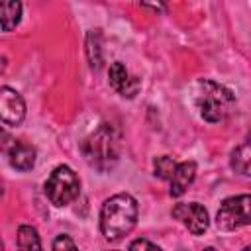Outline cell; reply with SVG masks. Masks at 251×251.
I'll return each mask as SVG.
<instances>
[{"mask_svg":"<svg viewBox=\"0 0 251 251\" xmlns=\"http://www.w3.org/2000/svg\"><path fill=\"white\" fill-rule=\"evenodd\" d=\"M137 222V202L133 196L122 192L114 194L102 204L100 231L108 241H120L126 237Z\"/></svg>","mask_w":251,"mask_h":251,"instance_id":"6da1fadb","label":"cell"},{"mask_svg":"<svg viewBox=\"0 0 251 251\" xmlns=\"http://www.w3.org/2000/svg\"><path fill=\"white\" fill-rule=\"evenodd\" d=\"M231 169L243 176H251V131L231 153Z\"/></svg>","mask_w":251,"mask_h":251,"instance_id":"8fae6325","label":"cell"},{"mask_svg":"<svg viewBox=\"0 0 251 251\" xmlns=\"http://www.w3.org/2000/svg\"><path fill=\"white\" fill-rule=\"evenodd\" d=\"M84 157L90 167L98 171H108L114 167L120 155L118 133L110 124H102L82 145Z\"/></svg>","mask_w":251,"mask_h":251,"instance_id":"3957f363","label":"cell"},{"mask_svg":"<svg viewBox=\"0 0 251 251\" xmlns=\"http://www.w3.org/2000/svg\"><path fill=\"white\" fill-rule=\"evenodd\" d=\"M35 157H37L35 147L29 145V143H25V141H14L12 147H10V151H8V161L18 171H29V169H33Z\"/></svg>","mask_w":251,"mask_h":251,"instance_id":"30bf717a","label":"cell"},{"mask_svg":"<svg viewBox=\"0 0 251 251\" xmlns=\"http://www.w3.org/2000/svg\"><path fill=\"white\" fill-rule=\"evenodd\" d=\"M22 18V2L20 0H0V20L2 29L10 31L20 24Z\"/></svg>","mask_w":251,"mask_h":251,"instance_id":"7c38bea8","label":"cell"},{"mask_svg":"<svg viewBox=\"0 0 251 251\" xmlns=\"http://www.w3.org/2000/svg\"><path fill=\"white\" fill-rule=\"evenodd\" d=\"M196 178V163L194 161H184V163H176V169L171 176V196H182L186 192V188L194 182Z\"/></svg>","mask_w":251,"mask_h":251,"instance_id":"9c48e42d","label":"cell"},{"mask_svg":"<svg viewBox=\"0 0 251 251\" xmlns=\"http://www.w3.org/2000/svg\"><path fill=\"white\" fill-rule=\"evenodd\" d=\"M194 104L202 120L210 124H218V122H224L231 114L235 98L226 86L214 80L202 78L196 82V88H194Z\"/></svg>","mask_w":251,"mask_h":251,"instance_id":"7a4b0ae2","label":"cell"},{"mask_svg":"<svg viewBox=\"0 0 251 251\" xmlns=\"http://www.w3.org/2000/svg\"><path fill=\"white\" fill-rule=\"evenodd\" d=\"M129 249H159L157 243H151L147 239H135L129 243Z\"/></svg>","mask_w":251,"mask_h":251,"instance_id":"2e32d148","label":"cell"},{"mask_svg":"<svg viewBox=\"0 0 251 251\" xmlns=\"http://www.w3.org/2000/svg\"><path fill=\"white\" fill-rule=\"evenodd\" d=\"M216 226L224 231L251 226V194H237L226 198L216 214Z\"/></svg>","mask_w":251,"mask_h":251,"instance_id":"5b68a950","label":"cell"},{"mask_svg":"<svg viewBox=\"0 0 251 251\" xmlns=\"http://www.w3.org/2000/svg\"><path fill=\"white\" fill-rule=\"evenodd\" d=\"M153 167H155V175H157L159 178L171 180V176H173V173H175V169H176V163H175L169 155H163V157H157V159H155Z\"/></svg>","mask_w":251,"mask_h":251,"instance_id":"5bb4252c","label":"cell"},{"mask_svg":"<svg viewBox=\"0 0 251 251\" xmlns=\"http://www.w3.org/2000/svg\"><path fill=\"white\" fill-rule=\"evenodd\" d=\"M78 190H80L78 176L67 165L55 167L53 173L49 175V178L45 180V196L57 208L71 204L78 196Z\"/></svg>","mask_w":251,"mask_h":251,"instance_id":"277c9868","label":"cell"},{"mask_svg":"<svg viewBox=\"0 0 251 251\" xmlns=\"http://www.w3.org/2000/svg\"><path fill=\"white\" fill-rule=\"evenodd\" d=\"M173 218L178 220L190 233L200 235L208 229V212L198 202H180L173 208Z\"/></svg>","mask_w":251,"mask_h":251,"instance_id":"8992f818","label":"cell"},{"mask_svg":"<svg viewBox=\"0 0 251 251\" xmlns=\"http://www.w3.org/2000/svg\"><path fill=\"white\" fill-rule=\"evenodd\" d=\"M53 249L59 251V249H76V243L69 237V235H59L55 241H53Z\"/></svg>","mask_w":251,"mask_h":251,"instance_id":"9a60e30c","label":"cell"},{"mask_svg":"<svg viewBox=\"0 0 251 251\" xmlns=\"http://www.w3.org/2000/svg\"><path fill=\"white\" fill-rule=\"evenodd\" d=\"M18 247L20 249H41L39 235L31 226H20L18 229Z\"/></svg>","mask_w":251,"mask_h":251,"instance_id":"4fadbf2b","label":"cell"},{"mask_svg":"<svg viewBox=\"0 0 251 251\" xmlns=\"http://www.w3.org/2000/svg\"><path fill=\"white\" fill-rule=\"evenodd\" d=\"M108 82L114 90H118L124 98H133L137 92H139V78L129 75V71L118 61V63H112L110 71H108Z\"/></svg>","mask_w":251,"mask_h":251,"instance_id":"ba28073f","label":"cell"},{"mask_svg":"<svg viewBox=\"0 0 251 251\" xmlns=\"http://www.w3.org/2000/svg\"><path fill=\"white\" fill-rule=\"evenodd\" d=\"M0 118L6 126H18L25 118L24 98L10 86L0 88Z\"/></svg>","mask_w":251,"mask_h":251,"instance_id":"52a82bcc","label":"cell"},{"mask_svg":"<svg viewBox=\"0 0 251 251\" xmlns=\"http://www.w3.org/2000/svg\"><path fill=\"white\" fill-rule=\"evenodd\" d=\"M141 4L143 6H147L149 10H155V12H161L167 4H169V0H141Z\"/></svg>","mask_w":251,"mask_h":251,"instance_id":"e0dca14e","label":"cell"}]
</instances>
